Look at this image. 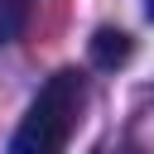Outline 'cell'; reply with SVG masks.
Here are the masks:
<instances>
[{
	"label": "cell",
	"mask_w": 154,
	"mask_h": 154,
	"mask_svg": "<svg viewBox=\"0 0 154 154\" xmlns=\"http://www.w3.org/2000/svg\"><path fill=\"white\" fill-rule=\"evenodd\" d=\"M82 106H87V87L82 77L67 67V72H53L38 96L29 101L14 140H10V154H63L77 120H82Z\"/></svg>",
	"instance_id": "1"
},
{
	"label": "cell",
	"mask_w": 154,
	"mask_h": 154,
	"mask_svg": "<svg viewBox=\"0 0 154 154\" xmlns=\"http://www.w3.org/2000/svg\"><path fill=\"white\" fill-rule=\"evenodd\" d=\"M130 58V38L120 34V29H96V38H91V63L96 67H120Z\"/></svg>",
	"instance_id": "2"
},
{
	"label": "cell",
	"mask_w": 154,
	"mask_h": 154,
	"mask_svg": "<svg viewBox=\"0 0 154 154\" xmlns=\"http://www.w3.org/2000/svg\"><path fill=\"white\" fill-rule=\"evenodd\" d=\"M0 5H14V10H19V5H24V0H0Z\"/></svg>",
	"instance_id": "3"
}]
</instances>
